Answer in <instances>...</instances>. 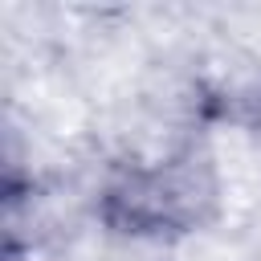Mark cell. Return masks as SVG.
<instances>
[{
    "instance_id": "obj_1",
    "label": "cell",
    "mask_w": 261,
    "mask_h": 261,
    "mask_svg": "<svg viewBox=\"0 0 261 261\" xmlns=\"http://www.w3.org/2000/svg\"><path fill=\"white\" fill-rule=\"evenodd\" d=\"M220 212V171L196 143L159 163L126 167L98 192V220L114 237L175 241L200 232Z\"/></svg>"
},
{
    "instance_id": "obj_2",
    "label": "cell",
    "mask_w": 261,
    "mask_h": 261,
    "mask_svg": "<svg viewBox=\"0 0 261 261\" xmlns=\"http://www.w3.org/2000/svg\"><path fill=\"white\" fill-rule=\"evenodd\" d=\"M224 118L253 130V135H261V82H253V86L237 90L232 98H224Z\"/></svg>"
}]
</instances>
